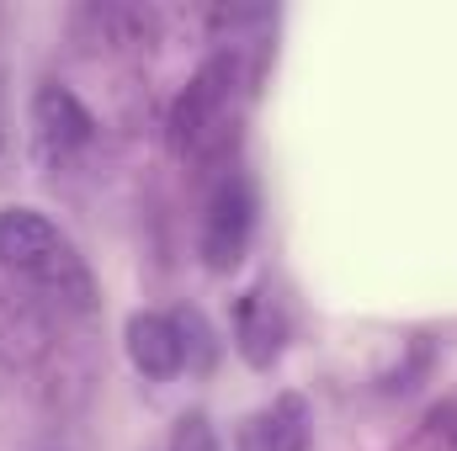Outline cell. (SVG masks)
I'll return each instance as SVG.
<instances>
[{
  "mask_svg": "<svg viewBox=\"0 0 457 451\" xmlns=\"http://www.w3.org/2000/svg\"><path fill=\"white\" fill-rule=\"evenodd\" d=\"M0 260H5L11 271L32 276V282H43L48 292H64V287H70L80 308L91 303V282H86L75 250L64 244L59 228L48 224L43 213H32V208H11V213H0Z\"/></svg>",
  "mask_w": 457,
  "mask_h": 451,
  "instance_id": "cell-1",
  "label": "cell"
},
{
  "mask_svg": "<svg viewBox=\"0 0 457 451\" xmlns=\"http://www.w3.org/2000/svg\"><path fill=\"white\" fill-rule=\"evenodd\" d=\"M234 86H239V64H234V53L208 59V64L192 75L187 96H181V102H176V112H170V133H176V144H181V149L203 154V149H208V144L228 127V112H234Z\"/></svg>",
  "mask_w": 457,
  "mask_h": 451,
  "instance_id": "cell-2",
  "label": "cell"
},
{
  "mask_svg": "<svg viewBox=\"0 0 457 451\" xmlns=\"http://www.w3.org/2000/svg\"><path fill=\"white\" fill-rule=\"evenodd\" d=\"M250 234H255V186L245 176H228L213 192L208 218H203V266L208 271H234L250 250Z\"/></svg>",
  "mask_w": 457,
  "mask_h": 451,
  "instance_id": "cell-3",
  "label": "cell"
},
{
  "mask_svg": "<svg viewBox=\"0 0 457 451\" xmlns=\"http://www.w3.org/2000/svg\"><path fill=\"white\" fill-rule=\"evenodd\" d=\"M282 335H287V324H282V308L271 303V292L266 287L245 292L239 308H234V345H239V356L255 372H266L282 356Z\"/></svg>",
  "mask_w": 457,
  "mask_h": 451,
  "instance_id": "cell-4",
  "label": "cell"
},
{
  "mask_svg": "<svg viewBox=\"0 0 457 451\" xmlns=\"http://www.w3.org/2000/svg\"><path fill=\"white\" fill-rule=\"evenodd\" d=\"M128 356H133V366H138L149 382L176 377V372L187 366V345H181L176 319H165V314H138V319H128Z\"/></svg>",
  "mask_w": 457,
  "mask_h": 451,
  "instance_id": "cell-5",
  "label": "cell"
},
{
  "mask_svg": "<svg viewBox=\"0 0 457 451\" xmlns=\"http://www.w3.org/2000/svg\"><path fill=\"white\" fill-rule=\"evenodd\" d=\"M32 122H37V138L54 149V154H70V149H80V144H91V133H96V122L91 112L75 102V91H64V86H37V96H32Z\"/></svg>",
  "mask_w": 457,
  "mask_h": 451,
  "instance_id": "cell-6",
  "label": "cell"
},
{
  "mask_svg": "<svg viewBox=\"0 0 457 451\" xmlns=\"http://www.w3.org/2000/svg\"><path fill=\"white\" fill-rule=\"evenodd\" d=\"M303 447H309V404L298 393L271 398L239 430V451H303Z\"/></svg>",
  "mask_w": 457,
  "mask_h": 451,
  "instance_id": "cell-7",
  "label": "cell"
},
{
  "mask_svg": "<svg viewBox=\"0 0 457 451\" xmlns=\"http://www.w3.org/2000/svg\"><path fill=\"white\" fill-rule=\"evenodd\" d=\"M165 451H224L219 447V430H213V420L203 414V409H192V414H181L176 420V430H170V447Z\"/></svg>",
  "mask_w": 457,
  "mask_h": 451,
  "instance_id": "cell-8",
  "label": "cell"
}]
</instances>
